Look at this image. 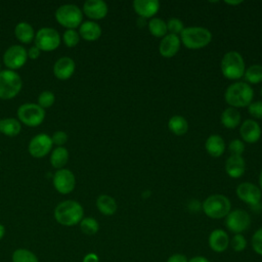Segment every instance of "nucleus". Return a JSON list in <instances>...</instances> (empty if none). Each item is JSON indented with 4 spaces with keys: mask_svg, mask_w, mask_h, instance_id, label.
Returning <instances> with one entry per match:
<instances>
[{
    "mask_svg": "<svg viewBox=\"0 0 262 262\" xmlns=\"http://www.w3.org/2000/svg\"><path fill=\"white\" fill-rule=\"evenodd\" d=\"M54 219L63 226H73L79 224L84 216L82 205L74 200H66L59 203L53 212Z\"/></svg>",
    "mask_w": 262,
    "mask_h": 262,
    "instance_id": "f257e3e1",
    "label": "nucleus"
},
{
    "mask_svg": "<svg viewBox=\"0 0 262 262\" xmlns=\"http://www.w3.org/2000/svg\"><path fill=\"white\" fill-rule=\"evenodd\" d=\"M254 98V90L246 82H234L224 92L225 102L234 108L247 107Z\"/></svg>",
    "mask_w": 262,
    "mask_h": 262,
    "instance_id": "f03ea898",
    "label": "nucleus"
},
{
    "mask_svg": "<svg viewBox=\"0 0 262 262\" xmlns=\"http://www.w3.org/2000/svg\"><path fill=\"white\" fill-rule=\"evenodd\" d=\"M180 42L188 49H201L212 41V33L204 27H187L180 33Z\"/></svg>",
    "mask_w": 262,
    "mask_h": 262,
    "instance_id": "7ed1b4c3",
    "label": "nucleus"
},
{
    "mask_svg": "<svg viewBox=\"0 0 262 262\" xmlns=\"http://www.w3.org/2000/svg\"><path fill=\"white\" fill-rule=\"evenodd\" d=\"M202 210L211 219L225 218L231 211L230 200L221 193H214L207 196L202 203Z\"/></svg>",
    "mask_w": 262,
    "mask_h": 262,
    "instance_id": "20e7f679",
    "label": "nucleus"
},
{
    "mask_svg": "<svg viewBox=\"0 0 262 262\" xmlns=\"http://www.w3.org/2000/svg\"><path fill=\"white\" fill-rule=\"evenodd\" d=\"M220 69L222 75L228 80H238L244 77L246 71V64L243 55L231 50L226 52L220 62Z\"/></svg>",
    "mask_w": 262,
    "mask_h": 262,
    "instance_id": "39448f33",
    "label": "nucleus"
},
{
    "mask_svg": "<svg viewBox=\"0 0 262 262\" xmlns=\"http://www.w3.org/2000/svg\"><path fill=\"white\" fill-rule=\"evenodd\" d=\"M23 87L20 76L11 70L0 72V99L7 100L15 97Z\"/></svg>",
    "mask_w": 262,
    "mask_h": 262,
    "instance_id": "423d86ee",
    "label": "nucleus"
},
{
    "mask_svg": "<svg viewBox=\"0 0 262 262\" xmlns=\"http://www.w3.org/2000/svg\"><path fill=\"white\" fill-rule=\"evenodd\" d=\"M54 16L56 21L63 28L75 30L82 24L83 12L75 4H63L56 9Z\"/></svg>",
    "mask_w": 262,
    "mask_h": 262,
    "instance_id": "0eeeda50",
    "label": "nucleus"
},
{
    "mask_svg": "<svg viewBox=\"0 0 262 262\" xmlns=\"http://www.w3.org/2000/svg\"><path fill=\"white\" fill-rule=\"evenodd\" d=\"M18 121L28 127H37L45 119V110L37 103H24L17 108Z\"/></svg>",
    "mask_w": 262,
    "mask_h": 262,
    "instance_id": "6e6552de",
    "label": "nucleus"
},
{
    "mask_svg": "<svg viewBox=\"0 0 262 262\" xmlns=\"http://www.w3.org/2000/svg\"><path fill=\"white\" fill-rule=\"evenodd\" d=\"M35 46L41 51L49 52L55 50L60 44V36L53 28H41L35 34Z\"/></svg>",
    "mask_w": 262,
    "mask_h": 262,
    "instance_id": "1a4fd4ad",
    "label": "nucleus"
},
{
    "mask_svg": "<svg viewBox=\"0 0 262 262\" xmlns=\"http://www.w3.org/2000/svg\"><path fill=\"white\" fill-rule=\"evenodd\" d=\"M224 224L230 232L234 234L243 233L244 231L249 229L251 225V217L246 210H231L225 217Z\"/></svg>",
    "mask_w": 262,
    "mask_h": 262,
    "instance_id": "9d476101",
    "label": "nucleus"
},
{
    "mask_svg": "<svg viewBox=\"0 0 262 262\" xmlns=\"http://www.w3.org/2000/svg\"><path fill=\"white\" fill-rule=\"evenodd\" d=\"M28 60L27 50L21 45H12L8 47L3 54V62L8 70L15 71L25 66Z\"/></svg>",
    "mask_w": 262,
    "mask_h": 262,
    "instance_id": "9b49d317",
    "label": "nucleus"
},
{
    "mask_svg": "<svg viewBox=\"0 0 262 262\" xmlns=\"http://www.w3.org/2000/svg\"><path fill=\"white\" fill-rule=\"evenodd\" d=\"M52 183L56 191L61 194L71 193L76 186V177L69 169H59L52 176Z\"/></svg>",
    "mask_w": 262,
    "mask_h": 262,
    "instance_id": "f8f14e48",
    "label": "nucleus"
},
{
    "mask_svg": "<svg viewBox=\"0 0 262 262\" xmlns=\"http://www.w3.org/2000/svg\"><path fill=\"white\" fill-rule=\"evenodd\" d=\"M52 145L51 136L45 133H40L30 140L28 150L32 157L40 159L46 157L51 151Z\"/></svg>",
    "mask_w": 262,
    "mask_h": 262,
    "instance_id": "ddd939ff",
    "label": "nucleus"
},
{
    "mask_svg": "<svg viewBox=\"0 0 262 262\" xmlns=\"http://www.w3.org/2000/svg\"><path fill=\"white\" fill-rule=\"evenodd\" d=\"M237 198L249 205L250 207H253L257 204L261 203L262 199V191L256 184L252 182H242L236 186L235 189Z\"/></svg>",
    "mask_w": 262,
    "mask_h": 262,
    "instance_id": "4468645a",
    "label": "nucleus"
},
{
    "mask_svg": "<svg viewBox=\"0 0 262 262\" xmlns=\"http://www.w3.org/2000/svg\"><path fill=\"white\" fill-rule=\"evenodd\" d=\"M82 12L90 19L99 20L106 16L108 7L102 0H87L83 4Z\"/></svg>",
    "mask_w": 262,
    "mask_h": 262,
    "instance_id": "2eb2a0df",
    "label": "nucleus"
},
{
    "mask_svg": "<svg viewBox=\"0 0 262 262\" xmlns=\"http://www.w3.org/2000/svg\"><path fill=\"white\" fill-rule=\"evenodd\" d=\"M261 134V127L255 120L247 119L241 124L239 135L244 142L255 143L260 139Z\"/></svg>",
    "mask_w": 262,
    "mask_h": 262,
    "instance_id": "dca6fc26",
    "label": "nucleus"
},
{
    "mask_svg": "<svg viewBox=\"0 0 262 262\" xmlns=\"http://www.w3.org/2000/svg\"><path fill=\"white\" fill-rule=\"evenodd\" d=\"M180 38L178 35L168 33L162 38L159 44V52L163 57L170 58L175 56L180 49Z\"/></svg>",
    "mask_w": 262,
    "mask_h": 262,
    "instance_id": "f3484780",
    "label": "nucleus"
},
{
    "mask_svg": "<svg viewBox=\"0 0 262 262\" xmlns=\"http://www.w3.org/2000/svg\"><path fill=\"white\" fill-rule=\"evenodd\" d=\"M76 70V63L73 58L69 56H62L58 58L53 66V75L58 80L70 79Z\"/></svg>",
    "mask_w": 262,
    "mask_h": 262,
    "instance_id": "a211bd4d",
    "label": "nucleus"
},
{
    "mask_svg": "<svg viewBox=\"0 0 262 262\" xmlns=\"http://www.w3.org/2000/svg\"><path fill=\"white\" fill-rule=\"evenodd\" d=\"M133 10L142 18H152L159 9L160 2L158 0H134L132 2Z\"/></svg>",
    "mask_w": 262,
    "mask_h": 262,
    "instance_id": "6ab92c4d",
    "label": "nucleus"
},
{
    "mask_svg": "<svg viewBox=\"0 0 262 262\" xmlns=\"http://www.w3.org/2000/svg\"><path fill=\"white\" fill-rule=\"evenodd\" d=\"M208 244L213 252L223 253L229 247V236L225 230L216 228L209 234Z\"/></svg>",
    "mask_w": 262,
    "mask_h": 262,
    "instance_id": "aec40b11",
    "label": "nucleus"
},
{
    "mask_svg": "<svg viewBox=\"0 0 262 262\" xmlns=\"http://www.w3.org/2000/svg\"><path fill=\"white\" fill-rule=\"evenodd\" d=\"M226 174L231 178H239L245 174L246 161L242 156H229L224 165Z\"/></svg>",
    "mask_w": 262,
    "mask_h": 262,
    "instance_id": "412c9836",
    "label": "nucleus"
},
{
    "mask_svg": "<svg viewBox=\"0 0 262 262\" xmlns=\"http://www.w3.org/2000/svg\"><path fill=\"white\" fill-rule=\"evenodd\" d=\"M225 141L222 136L218 134L210 135L205 141V149L207 154L213 158L221 157L225 151Z\"/></svg>",
    "mask_w": 262,
    "mask_h": 262,
    "instance_id": "4be33fe9",
    "label": "nucleus"
},
{
    "mask_svg": "<svg viewBox=\"0 0 262 262\" xmlns=\"http://www.w3.org/2000/svg\"><path fill=\"white\" fill-rule=\"evenodd\" d=\"M78 33L80 35V38L84 39L85 41L92 42L100 38L102 31L97 23L93 20H87L81 24Z\"/></svg>",
    "mask_w": 262,
    "mask_h": 262,
    "instance_id": "5701e85b",
    "label": "nucleus"
},
{
    "mask_svg": "<svg viewBox=\"0 0 262 262\" xmlns=\"http://www.w3.org/2000/svg\"><path fill=\"white\" fill-rule=\"evenodd\" d=\"M241 113L237 111V108L228 106L226 107L220 116V121L223 127L227 129H234L241 124Z\"/></svg>",
    "mask_w": 262,
    "mask_h": 262,
    "instance_id": "b1692460",
    "label": "nucleus"
},
{
    "mask_svg": "<svg viewBox=\"0 0 262 262\" xmlns=\"http://www.w3.org/2000/svg\"><path fill=\"white\" fill-rule=\"evenodd\" d=\"M96 208L104 216H112L117 212L118 205L116 200L110 194H100L96 199Z\"/></svg>",
    "mask_w": 262,
    "mask_h": 262,
    "instance_id": "393cba45",
    "label": "nucleus"
},
{
    "mask_svg": "<svg viewBox=\"0 0 262 262\" xmlns=\"http://www.w3.org/2000/svg\"><path fill=\"white\" fill-rule=\"evenodd\" d=\"M35 34L34 28L27 21H20L14 28V35L16 39L24 44L31 43L35 38Z\"/></svg>",
    "mask_w": 262,
    "mask_h": 262,
    "instance_id": "a878e982",
    "label": "nucleus"
},
{
    "mask_svg": "<svg viewBox=\"0 0 262 262\" xmlns=\"http://www.w3.org/2000/svg\"><path fill=\"white\" fill-rule=\"evenodd\" d=\"M21 130L20 122L14 118H4L0 120V134L8 137H14Z\"/></svg>",
    "mask_w": 262,
    "mask_h": 262,
    "instance_id": "bb28decb",
    "label": "nucleus"
},
{
    "mask_svg": "<svg viewBox=\"0 0 262 262\" xmlns=\"http://www.w3.org/2000/svg\"><path fill=\"white\" fill-rule=\"evenodd\" d=\"M168 128L174 135L182 136L188 131V123L184 117L174 115L168 121Z\"/></svg>",
    "mask_w": 262,
    "mask_h": 262,
    "instance_id": "cd10ccee",
    "label": "nucleus"
},
{
    "mask_svg": "<svg viewBox=\"0 0 262 262\" xmlns=\"http://www.w3.org/2000/svg\"><path fill=\"white\" fill-rule=\"evenodd\" d=\"M69 161V151L63 146H56L50 155V163L53 168L59 170L63 169Z\"/></svg>",
    "mask_w": 262,
    "mask_h": 262,
    "instance_id": "c85d7f7f",
    "label": "nucleus"
},
{
    "mask_svg": "<svg viewBox=\"0 0 262 262\" xmlns=\"http://www.w3.org/2000/svg\"><path fill=\"white\" fill-rule=\"evenodd\" d=\"M149 33L157 38H163L168 34L167 23L160 17H152L147 21Z\"/></svg>",
    "mask_w": 262,
    "mask_h": 262,
    "instance_id": "c756f323",
    "label": "nucleus"
},
{
    "mask_svg": "<svg viewBox=\"0 0 262 262\" xmlns=\"http://www.w3.org/2000/svg\"><path fill=\"white\" fill-rule=\"evenodd\" d=\"M244 78L246 83L249 85L251 84H258L262 82V66L261 64H252L246 69Z\"/></svg>",
    "mask_w": 262,
    "mask_h": 262,
    "instance_id": "7c9ffc66",
    "label": "nucleus"
},
{
    "mask_svg": "<svg viewBox=\"0 0 262 262\" xmlns=\"http://www.w3.org/2000/svg\"><path fill=\"white\" fill-rule=\"evenodd\" d=\"M12 262H39L37 256L27 249H16L12 253Z\"/></svg>",
    "mask_w": 262,
    "mask_h": 262,
    "instance_id": "2f4dec72",
    "label": "nucleus"
},
{
    "mask_svg": "<svg viewBox=\"0 0 262 262\" xmlns=\"http://www.w3.org/2000/svg\"><path fill=\"white\" fill-rule=\"evenodd\" d=\"M79 224L82 232L87 235H93L99 230V224L93 217H85Z\"/></svg>",
    "mask_w": 262,
    "mask_h": 262,
    "instance_id": "473e14b6",
    "label": "nucleus"
},
{
    "mask_svg": "<svg viewBox=\"0 0 262 262\" xmlns=\"http://www.w3.org/2000/svg\"><path fill=\"white\" fill-rule=\"evenodd\" d=\"M229 245L234 252L239 253L246 250L248 246V242L246 237L243 235V233H236V234H233V236L229 239Z\"/></svg>",
    "mask_w": 262,
    "mask_h": 262,
    "instance_id": "72a5a7b5",
    "label": "nucleus"
},
{
    "mask_svg": "<svg viewBox=\"0 0 262 262\" xmlns=\"http://www.w3.org/2000/svg\"><path fill=\"white\" fill-rule=\"evenodd\" d=\"M55 102V95L53 92L49 91V90H45L43 92H41L38 96V105L41 106L42 108H48L50 106L53 105V103Z\"/></svg>",
    "mask_w": 262,
    "mask_h": 262,
    "instance_id": "f704fd0d",
    "label": "nucleus"
},
{
    "mask_svg": "<svg viewBox=\"0 0 262 262\" xmlns=\"http://www.w3.org/2000/svg\"><path fill=\"white\" fill-rule=\"evenodd\" d=\"M62 41L66 46L75 47L80 41V35L76 30H67L62 35Z\"/></svg>",
    "mask_w": 262,
    "mask_h": 262,
    "instance_id": "c9c22d12",
    "label": "nucleus"
},
{
    "mask_svg": "<svg viewBox=\"0 0 262 262\" xmlns=\"http://www.w3.org/2000/svg\"><path fill=\"white\" fill-rule=\"evenodd\" d=\"M167 23V29L168 32L170 34H174V35H180V33L183 31V29L185 28L182 20L177 18V17H171L168 19Z\"/></svg>",
    "mask_w": 262,
    "mask_h": 262,
    "instance_id": "e433bc0d",
    "label": "nucleus"
},
{
    "mask_svg": "<svg viewBox=\"0 0 262 262\" xmlns=\"http://www.w3.org/2000/svg\"><path fill=\"white\" fill-rule=\"evenodd\" d=\"M251 245L254 252L260 256H262V227L257 229L251 238Z\"/></svg>",
    "mask_w": 262,
    "mask_h": 262,
    "instance_id": "4c0bfd02",
    "label": "nucleus"
},
{
    "mask_svg": "<svg viewBox=\"0 0 262 262\" xmlns=\"http://www.w3.org/2000/svg\"><path fill=\"white\" fill-rule=\"evenodd\" d=\"M245 142L241 139H232L228 144V150L230 152V156H242L245 151Z\"/></svg>",
    "mask_w": 262,
    "mask_h": 262,
    "instance_id": "58836bf2",
    "label": "nucleus"
},
{
    "mask_svg": "<svg viewBox=\"0 0 262 262\" xmlns=\"http://www.w3.org/2000/svg\"><path fill=\"white\" fill-rule=\"evenodd\" d=\"M248 113L255 119L262 120V101H252L248 106Z\"/></svg>",
    "mask_w": 262,
    "mask_h": 262,
    "instance_id": "ea45409f",
    "label": "nucleus"
},
{
    "mask_svg": "<svg viewBox=\"0 0 262 262\" xmlns=\"http://www.w3.org/2000/svg\"><path fill=\"white\" fill-rule=\"evenodd\" d=\"M51 140L56 146H62L68 141V134L63 131H55L51 136Z\"/></svg>",
    "mask_w": 262,
    "mask_h": 262,
    "instance_id": "a19ab883",
    "label": "nucleus"
},
{
    "mask_svg": "<svg viewBox=\"0 0 262 262\" xmlns=\"http://www.w3.org/2000/svg\"><path fill=\"white\" fill-rule=\"evenodd\" d=\"M166 262H188V259L185 255L180 254V253H176L171 255Z\"/></svg>",
    "mask_w": 262,
    "mask_h": 262,
    "instance_id": "79ce46f5",
    "label": "nucleus"
},
{
    "mask_svg": "<svg viewBox=\"0 0 262 262\" xmlns=\"http://www.w3.org/2000/svg\"><path fill=\"white\" fill-rule=\"evenodd\" d=\"M27 53H28V58H31V59H37L39 56H40V53H41V50L37 47V46H32L29 48V50H27Z\"/></svg>",
    "mask_w": 262,
    "mask_h": 262,
    "instance_id": "37998d69",
    "label": "nucleus"
},
{
    "mask_svg": "<svg viewBox=\"0 0 262 262\" xmlns=\"http://www.w3.org/2000/svg\"><path fill=\"white\" fill-rule=\"evenodd\" d=\"M83 262H99V258L95 253H88L84 256Z\"/></svg>",
    "mask_w": 262,
    "mask_h": 262,
    "instance_id": "c03bdc74",
    "label": "nucleus"
},
{
    "mask_svg": "<svg viewBox=\"0 0 262 262\" xmlns=\"http://www.w3.org/2000/svg\"><path fill=\"white\" fill-rule=\"evenodd\" d=\"M188 208L192 211V212H196L200 209H202V204H200L196 200H192L190 201V203L188 204Z\"/></svg>",
    "mask_w": 262,
    "mask_h": 262,
    "instance_id": "a18cd8bd",
    "label": "nucleus"
},
{
    "mask_svg": "<svg viewBox=\"0 0 262 262\" xmlns=\"http://www.w3.org/2000/svg\"><path fill=\"white\" fill-rule=\"evenodd\" d=\"M188 262H211L208 258L204 256H194L188 260Z\"/></svg>",
    "mask_w": 262,
    "mask_h": 262,
    "instance_id": "49530a36",
    "label": "nucleus"
},
{
    "mask_svg": "<svg viewBox=\"0 0 262 262\" xmlns=\"http://www.w3.org/2000/svg\"><path fill=\"white\" fill-rule=\"evenodd\" d=\"M224 3L225 4H227V5H231V6H236V5H239V4H242L243 3V1L242 0H226V1H224Z\"/></svg>",
    "mask_w": 262,
    "mask_h": 262,
    "instance_id": "de8ad7c7",
    "label": "nucleus"
},
{
    "mask_svg": "<svg viewBox=\"0 0 262 262\" xmlns=\"http://www.w3.org/2000/svg\"><path fill=\"white\" fill-rule=\"evenodd\" d=\"M4 234H5V227L0 223V239L3 238Z\"/></svg>",
    "mask_w": 262,
    "mask_h": 262,
    "instance_id": "09e8293b",
    "label": "nucleus"
},
{
    "mask_svg": "<svg viewBox=\"0 0 262 262\" xmlns=\"http://www.w3.org/2000/svg\"><path fill=\"white\" fill-rule=\"evenodd\" d=\"M259 188H260L261 191H262V170H261L260 173H259Z\"/></svg>",
    "mask_w": 262,
    "mask_h": 262,
    "instance_id": "8fccbe9b",
    "label": "nucleus"
},
{
    "mask_svg": "<svg viewBox=\"0 0 262 262\" xmlns=\"http://www.w3.org/2000/svg\"><path fill=\"white\" fill-rule=\"evenodd\" d=\"M260 93H261V96H262V87H261V90H260Z\"/></svg>",
    "mask_w": 262,
    "mask_h": 262,
    "instance_id": "3c124183",
    "label": "nucleus"
},
{
    "mask_svg": "<svg viewBox=\"0 0 262 262\" xmlns=\"http://www.w3.org/2000/svg\"><path fill=\"white\" fill-rule=\"evenodd\" d=\"M0 72H1V63H0Z\"/></svg>",
    "mask_w": 262,
    "mask_h": 262,
    "instance_id": "603ef678",
    "label": "nucleus"
}]
</instances>
